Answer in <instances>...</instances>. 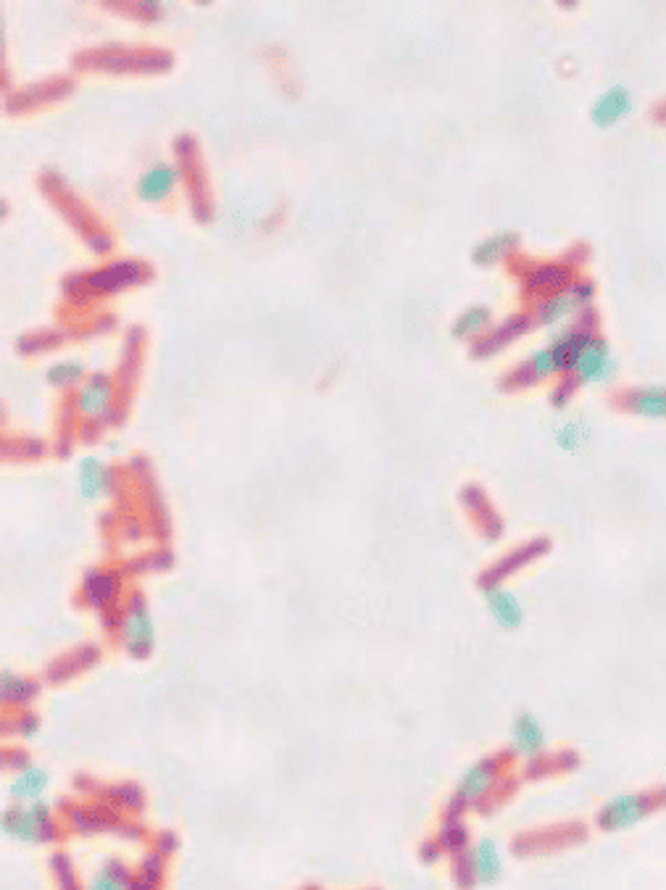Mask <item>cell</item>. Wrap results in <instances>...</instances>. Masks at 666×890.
<instances>
[{
	"mask_svg": "<svg viewBox=\"0 0 666 890\" xmlns=\"http://www.w3.org/2000/svg\"><path fill=\"white\" fill-rule=\"evenodd\" d=\"M72 63L82 72L104 74H166L175 69V56L164 48L134 45H100L76 54Z\"/></svg>",
	"mask_w": 666,
	"mask_h": 890,
	"instance_id": "6da1fadb",
	"label": "cell"
},
{
	"mask_svg": "<svg viewBox=\"0 0 666 890\" xmlns=\"http://www.w3.org/2000/svg\"><path fill=\"white\" fill-rule=\"evenodd\" d=\"M37 185H40V190L50 201V206L59 211L63 219L72 224L74 233L87 242L90 251H95L98 256L111 251V246H114L111 235L106 233L104 224H100L98 216L90 211L87 203L82 201V198L76 195L72 188H69V182L59 175V171L45 169L40 179H37Z\"/></svg>",
	"mask_w": 666,
	"mask_h": 890,
	"instance_id": "7a4b0ae2",
	"label": "cell"
},
{
	"mask_svg": "<svg viewBox=\"0 0 666 890\" xmlns=\"http://www.w3.org/2000/svg\"><path fill=\"white\" fill-rule=\"evenodd\" d=\"M662 811H666V785H649L608 798L595 811L593 824L606 835H617V832L638 828L645 819L662 815Z\"/></svg>",
	"mask_w": 666,
	"mask_h": 890,
	"instance_id": "3957f363",
	"label": "cell"
},
{
	"mask_svg": "<svg viewBox=\"0 0 666 890\" xmlns=\"http://www.w3.org/2000/svg\"><path fill=\"white\" fill-rule=\"evenodd\" d=\"M516 757L503 748V751L488 753V757H479L477 761H472L464 772H461L456 787H453L451 798L464 806L466 811L477 809L485 798L496 791V785L501 783L506 774L511 772Z\"/></svg>",
	"mask_w": 666,
	"mask_h": 890,
	"instance_id": "277c9868",
	"label": "cell"
},
{
	"mask_svg": "<svg viewBox=\"0 0 666 890\" xmlns=\"http://www.w3.org/2000/svg\"><path fill=\"white\" fill-rule=\"evenodd\" d=\"M175 156L179 175H182L185 188H188L190 211H193L198 224H209L214 219V195H211L206 164H203L201 145L190 132H182L175 138Z\"/></svg>",
	"mask_w": 666,
	"mask_h": 890,
	"instance_id": "5b68a950",
	"label": "cell"
},
{
	"mask_svg": "<svg viewBox=\"0 0 666 890\" xmlns=\"http://www.w3.org/2000/svg\"><path fill=\"white\" fill-rule=\"evenodd\" d=\"M587 838H591V828L585 822H578V819H569V822H556L546 824V828L519 832V835H514V841H511V854L519 856V859L559 854V851L580 846Z\"/></svg>",
	"mask_w": 666,
	"mask_h": 890,
	"instance_id": "8992f818",
	"label": "cell"
},
{
	"mask_svg": "<svg viewBox=\"0 0 666 890\" xmlns=\"http://www.w3.org/2000/svg\"><path fill=\"white\" fill-rule=\"evenodd\" d=\"M5 838L19 843H50L56 841L59 830L53 822V809L45 802L9 806L0 819Z\"/></svg>",
	"mask_w": 666,
	"mask_h": 890,
	"instance_id": "52a82bcc",
	"label": "cell"
},
{
	"mask_svg": "<svg viewBox=\"0 0 666 890\" xmlns=\"http://www.w3.org/2000/svg\"><path fill=\"white\" fill-rule=\"evenodd\" d=\"M550 550V541L548 537H533V541L522 543V546L511 548L509 554H503L501 559L492 561V565L485 569L483 574H479L477 585L485 591H490V588H501L506 580L514 578L516 572H522L524 567H530L533 561L543 559Z\"/></svg>",
	"mask_w": 666,
	"mask_h": 890,
	"instance_id": "ba28073f",
	"label": "cell"
},
{
	"mask_svg": "<svg viewBox=\"0 0 666 890\" xmlns=\"http://www.w3.org/2000/svg\"><path fill=\"white\" fill-rule=\"evenodd\" d=\"M153 277H156V272L145 261H114V264L85 274V283L93 296L95 293L108 296V293H119L127 290V287L151 283Z\"/></svg>",
	"mask_w": 666,
	"mask_h": 890,
	"instance_id": "9c48e42d",
	"label": "cell"
},
{
	"mask_svg": "<svg viewBox=\"0 0 666 890\" xmlns=\"http://www.w3.org/2000/svg\"><path fill=\"white\" fill-rule=\"evenodd\" d=\"M74 80L72 76H48V80L35 82V85H27L16 93H11L5 98V111L9 114H27L37 111V108H45L50 104H59V100L69 98L74 93Z\"/></svg>",
	"mask_w": 666,
	"mask_h": 890,
	"instance_id": "30bf717a",
	"label": "cell"
},
{
	"mask_svg": "<svg viewBox=\"0 0 666 890\" xmlns=\"http://www.w3.org/2000/svg\"><path fill=\"white\" fill-rule=\"evenodd\" d=\"M121 638H124L127 651L134 658H148L153 645H156V630H153V619L148 606H145L143 595H130L127 601L124 619H121Z\"/></svg>",
	"mask_w": 666,
	"mask_h": 890,
	"instance_id": "8fae6325",
	"label": "cell"
},
{
	"mask_svg": "<svg viewBox=\"0 0 666 890\" xmlns=\"http://www.w3.org/2000/svg\"><path fill=\"white\" fill-rule=\"evenodd\" d=\"M461 506L466 509V514H469V520L474 522V527H477V533L485 537V541H498V537L503 535V520L501 514L496 511V506L488 498V493H485L479 485H466L464 490H461Z\"/></svg>",
	"mask_w": 666,
	"mask_h": 890,
	"instance_id": "7c38bea8",
	"label": "cell"
},
{
	"mask_svg": "<svg viewBox=\"0 0 666 890\" xmlns=\"http://www.w3.org/2000/svg\"><path fill=\"white\" fill-rule=\"evenodd\" d=\"M548 735H546V727L537 722L535 714L530 712H522L514 720V725H511V743H509V751L514 753L516 759H535L540 757V753L548 751Z\"/></svg>",
	"mask_w": 666,
	"mask_h": 890,
	"instance_id": "4fadbf2b",
	"label": "cell"
},
{
	"mask_svg": "<svg viewBox=\"0 0 666 890\" xmlns=\"http://www.w3.org/2000/svg\"><path fill=\"white\" fill-rule=\"evenodd\" d=\"M143 351H145V330L143 327H130L124 337V348H121L119 371H117V390H119L121 401H127L132 395L134 382H138V377H140Z\"/></svg>",
	"mask_w": 666,
	"mask_h": 890,
	"instance_id": "5bb4252c",
	"label": "cell"
},
{
	"mask_svg": "<svg viewBox=\"0 0 666 890\" xmlns=\"http://www.w3.org/2000/svg\"><path fill=\"white\" fill-rule=\"evenodd\" d=\"M580 767V753L574 748H561V751H546L540 757L524 761L522 780L537 783V780L559 778V774H569Z\"/></svg>",
	"mask_w": 666,
	"mask_h": 890,
	"instance_id": "9a60e30c",
	"label": "cell"
},
{
	"mask_svg": "<svg viewBox=\"0 0 666 890\" xmlns=\"http://www.w3.org/2000/svg\"><path fill=\"white\" fill-rule=\"evenodd\" d=\"M617 408L627 414L643 416V419H666V388H632L627 393L617 395Z\"/></svg>",
	"mask_w": 666,
	"mask_h": 890,
	"instance_id": "2e32d148",
	"label": "cell"
},
{
	"mask_svg": "<svg viewBox=\"0 0 666 890\" xmlns=\"http://www.w3.org/2000/svg\"><path fill=\"white\" fill-rule=\"evenodd\" d=\"M485 606H488L492 622L503 627V630H519L524 622L522 601H519L511 591H506L503 585L485 591Z\"/></svg>",
	"mask_w": 666,
	"mask_h": 890,
	"instance_id": "e0dca14e",
	"label": "cell"
},
{
	"mask_svg": "<svg viewBox=\"0 0 666 890\" xmlns=\"http://www.w3.org/2000/svg\"><path fill=\"white\" fill-rule=\"evenodd\" d=\"M472 862H474V875H477L479 886H496L503 875V859H501V849L492 838H479L472 846Z\"/></svg>",
	"mask_w": 666,
	"mask_h": 890,
	"instance_id": "ac0fdd59",
	"label": "cell"
},
{
	"mask_svg": "<svg viewBox=\"0 0 666 890\" xmlns=\"http://www.w3.org/2000/svg\"><path fill=\"white\" fill-rule=\"evenodd\" d=\"M114 403V385L108 375H93L82 385L80 399H76V408L85 416H106L111 412Z\"/></svg>",
	"mask_w": 666,
	"mask_h": 890,
	"instance_id": "d6986e66",
	"label": "cell"
},
{
	"mask_svg": "<svg viewBox=\"0 0 666 890\" xmlns=\"http://www.w3.org/2000/svg\"><path fill=\"white\" fill-rule=\"evenodd\" d=\"M530 330V317L527 313H519V317H511L506 319V322L498 327V330H492L490 335H485L483 341L472 348V356L477 358H488L492 354H498V351L506 348L509 343H514L522 332Z\"/></svg>",
	"mask_w": 666,
	"mask_h": 890,
	"instance_id": "ffe728a7",
	"label": "cell"
},
{
	"mask_svg": "<svg viewBox=\"0 0 666 890\" xmlns=\"http://www.w3.org/2000/svg\"><path fill=\"white\" fill-rule=\"evenodd\" d=\"M578 380L582 382H604L611 377L614 371V361L611 356H608V348L604 341H591L585 351H582V356L578 358Z\"/></svg>",
	"mask_w": 666,
	"mask_h": 890,
	"instance_id": "44dd1931",
	"label": "cell"
},
{
	"mask_svg": "<svg viewBox=\"0 0 666 890\" xmlns=\"http://www.w3.org/2000/svg\"><path fill=\"white\" fill-rule=\"evenodd\" d=\"M630 108H632L630 90L617 85V87L606 90V93L600 95L598 100H595L591 117L598 127H611V124H617V121L622 117H627V114H630Z\"/></svg>",
	"mask_w": 666,
	"mask_h": 890,
	"instance_id": "7402d4cb",
	"label": "cell"
},
{
	"mask_svg": "<svg viewBox=\"0 0 666 890\" xmlns=\"http://www.w3.org/2000/svg\"><path fill=\"white\" fill-rule=\"evenodd\" d=\"M117 591L119 574L104 572V569H93V572H87L85 582H82V595H85V601L95 608V612H104V608L117 598Z\"/></svg>",
	"mask_w": 666,
	"mask_h": 890,
	"instance_id": "603a6c76",
	"label": "cell"
},
{
	"mask_svg": "<svg viewBox=\"0 0 666 890\" xmlns=\"http://www.w3.org/2000/svg\"><path fill=\"white\" fill-rule=\"evenodd\" d=\"M175 179H177V171L171 169V166H153L143 175L138 185V195L143 198V201L148 203H158V201H166V198L171 195V190H175Z\"/></svg>",
	"mask_w": 666,
	"mask_h": 890,
	"instance_id": "cb8c5ba5",
	"label": "cell"
},
{
	"mask_svg": "<svg viewBox=\"0 0 666 890\" xmlns=\"http://www.w3.org/2000/svg\"><path fill=\"white\" fill-rule=\"evenodd\" d=\"M45 791H48V772L40 770V767H27V770L19 772L14 783L9 785V796L19 804L40 802Z\"/></svg>",
	"mask_w": 666,
	"mask_h": 890,
	"instance_id": "d4e9b609",
	"label": "cell"
},
{
	"mask_svg": "<svg viewBox=\"0 0 666 890\" xmlns=\"http://www.w3.org/2000/svg\"><path fill=\"white\" fill-rule=\"evenodd\" d=\"M114 475L108 466L100 464L98 459H85L80 464V490L87 501L100 498L106 490H111Z\"/></svg>",
	"mask_w": 666,
	"mask_h": 890,
	"instance_id": "484cf974",
	"label": "cell"
},
{
	"mask_svg": "<svg viewBox=\"0 0 666 890\" xmlns=\"http://www.w3.org/2000/svg\"><path fill=\"white\" fill-rule=\"evenodd\" d=\"M435 838H438V843L443 846L445 856L451 859V856L456 854H464V851L472 849V835H469V828H466L464 819H440V828L435 832Z\"/></svg>",
	"mask_w": 666,
	"mask_h": 890,
	"instance_id": "4316f807",
	"label": "cell"
},
{
	"mask_svg": "<svg viewBox=\"0 0 666 890\" xmlns=\"http://www.w3.org/2000/svg\"><path fill=\"white\" fill-rule=\"evenodd\" d=\"M591 332L587 330H578V332H569L567 337H561L559 343L554 345V358H556V369L561 371H572L578 367V358L582 356V351L591 345Z\"/></svg>",
	"mask_w": 666,
	"mask_h": 890,
	"instance_id": "83f0119b",
	"label": "cell"
},
{
	"mask_svg": "<svg viewBox=\"0 0 666 890\" xmlns=\"http://www.w3.org/2000/svg\"><path fill=\"white\" fill-rule=\"evenodd\" d=\"M132 880L134 877L124 862L108 859L104 867H100V873L90 877L87 890H130Z\"/></svg>",
	"mask_w": 666,
	"mask_h": 890,
	"instance_id": "f1b7e54d",
	"label": "cell"
},
{
	"mask_svg": "<svg viewBox=\"0 0 666 890\" xmlns=\"http://www.w3.org/2000/svg\"><path fill=\"white\" fill-rule=\"evenodd\" d=\"M104 9L114 11V14L130 16L134 22H156L162 16V5L153 0H104Z\"/></svg>",
	"mask_w": 666,
	"mask_h": 890,
	"instance_id": "f546056e",
	"label": "cell"
},
{
	"mask_svg": "<svg viewBox=\"0 0 666 890\" xmlns=\"http://www.w3.org/2000/svg\"><path fill=\"white\" fill-rule=\"evenodd\" d=\"M580 306V298L574 296L572 290L569 293H561V296H550L548 300H543L540 306H537V319H540L543 324H554L559 322V319L569 317L574 309Z\"/></svg>",
	"mask_w": 666,
	"mask_h": 890,
	"instance_id": "4dcf8cb0",
	"label": "cell"
},
{
	"mask_svg": "<svg viewBox=\"0 0 666 890\" xmlns=\"http://www.w3.org/2000/svg\"><path fill=\"white\" fill-rule=\"evenodd\" d=\"M0 690H3L5 703H29L37 696V685L14 675L11 669H3L0 675Z\"/></svg>",
	"mask_w": 666,
	"mask_h": 890,
	"instance_id": "1f68e13d",
	"label": "cell"
},
{
	"mask_svg": "<svg viewBox=\"0 0 666 890\" xmlns=\"http://www.w3.org/2000/svg\"><path fill=\"white\" fill-rule=\"evenodd\" d=\"M519 246V235H496V238H488L483 246L474 248V261L477 264H492V261L503 259L511 248Z\"/></svg>",
	"mask_w": 666,
	"mask_h": 890,
	"instance_id": "d6a6232c",
	"label": "cell"
},
{
	"mask_svg": "<svg viewBox=\"0 0 666 890\" xmlns=\"http://www.w3.org/2000/svg\"><path fill=\"white\" fill-rule=\"evenodd\" d=\"M63 332L61 330H40V332H32V335H24L22 341H19V354L22 356H32V354H43V351H50V348H59L63 343Z\"/></svg>",
	"mask_w": 666,
	"mask_h": 890,
	"instance_id": "836d02e7",
	"label": "cell"
},
{
	"mask_svg": "<svg viewBox=\"0 0 666 890\" xmlns=\"http://www.w3.org/2000/svg\"><path fill=\"white\" fill-rule=\"evenodd\" d=\"M451 880L456 890H474L479 886L477 875H474V862H472V849L464 851V854L451 856Z\"/></svg>",
	"mask_w": 666,
	"mask_h": 890,
	"instance_id": "e575fe53",
	"label": "cell"
},
{
	"mask_svg": "<svg viewBox=\"0 0 666 890\" xmlns=\"http://www.w3.org/2000/svg\"><path fill=\"white\" fill-rule=\"evenodd\" d=\"M569 280V272L563 266H540L530 277V290H559Z\"/></svg>",
	"mask_w": 666,
	"mask_h": 890,
	"instance_id": "d590c367",
	"label": "cell"
},
{
	"mask_svg": "<svg viewBox=\"0 0 666 890\" xmlns=\"http://www.w3.org/2000/svg\"><path fill=\"white\" fill-rule=\"evenodd\" d=\"M490 322V309L488 306H474V309L464 311L461 317L456 319V324H453V335L456 337H466V335H474L477 330H483L485 324Z\"/></svg>",
	"mask_w": 666,
	"mask_h": 890,
	"instance_id": "8d00e7d4",
	"label": "cell"
},
{
	"mask_svg": "<svg viewBox=\"0 0 666 890\" xmlns=\"http://www.w3.org/2000/svg\"><path fill=\"white\" fill-rule=\"evenodd\" d=\"M50 869H53L56 886H59V890H82L80 882H76L74 867H72V862H69L67 854L50 856Z\"/></svg>",
	"mask_w": 666,
	"mask_h": 890,
	"instance_id": "74e56055",
	"label": "cell"
},
{
	"mask_svg": "<svg viewBox=\"0 0 666 890\" xmlns=\"http://www.w3.org/2000/svg\"><path fill=\"white\" fill-rule=\"evenodd\" d=\"M82 380V364L63 361L48 369V382L56 388H72Z\"/></svg>",
	"mask_w": 666,
	"mask_h": 890,
	"instance_id": "f35d334b",
	"label": "cell"
},
{
	"mask_svg": "<svg viewBox=\"0 0 666 890\" xmlns=\"http://www.w3.org/2000/svg\"><path fill=\"white\" fill-rule=\"evenodd\" d=\"M164 854H158V851H151V854H145V859L140 862V877L143 880L153 882V886H162L164 880Z\"/></svg>",
	"mask_w": 666,
	"mask_h": 890,
	"instance_id": "ab89813d",
	"label": "cell"
},
{
	"mask_svg": "<svg viewBox=\"0 0 666 890\" xmlns=\"http://www.w3.org/2000/svg\"><path fill=\"white\" fill-rule=\"evenodd\" d=\"M556 443H559L563 451H578V448L585 443V430H582V425H578V422L563 425L561 430L556 432Z\"/></svg>",
	"mask_w": 666,
	"mask_h": 890,
	"instance_id": "60d3db41",
	"label": "cell"
},
{
	"mask_svg": "<svg viewBox=\"0 0 666 890\" xmlns=\"http://www.w3.org/2000/svg\"><path fill=\"white\" fill-rule=\"evenodd\" d=\"M530 369H533V375L537 380H543V377L554 375L556 371V358H554V351L546 348V351H537V354L530 358Z\"/></svg>",
	"mask_w": 666,
	"mask_h": 890,
	"instance_id": "b9f144b4",
	"label": "cell"
},
{
	"mask_svg": "<svg viewBox=\"0 0 666 890\" xmlns=\"http://www.w3.org/2000/svg\"><path fill=\"white\" fill-rule=\"evenodd\" d=\"M114 796L124 809H140L143 806V791L138 785H119L114 787Z\"/></svg>",
	"mask_w": 666,
	"mask_h": 890,
	"instance_id": "7bdbcfd3",
	"label": "cell"
},
{
	"mask_svg": "<svg viewBox=\"0 0 666 890\" xmlns=\"http://www.w3.org/2000/svg\"><path fill=\"white\" fill-rule=\"evenodd\" d=\"M445 856V851H443V846H440L438 843V838H427V841H421V846H419V859L425 862V864H438L440 859H443Z\"/></svg>",
	"mask_w": 666,
	"mask_h": 890,
	"instance_id": "ee69618b",
	"label": "cell"
},
{
	"mask_svg": "<svg viewBox=\"0 0 666 890\" xmlns=\"http://www.w3.org/2000/svg\"><path fill=\"white\" fill-rule=\"evenodd\" d=\"M574 390H578V380H563L559 388L554 390V395H550V401H554V406L556 408H561L563 403H567L569 399H572V393Z\"/></svg>",
	"mask_w": 666,
	"mask_h": 890,
	"instance_id": "f6af8a7d",
	"label": "cell"
},
{
	"mask_svg": "<svg viewBox=\"0 0 666 890\" xmlns=\"http://www.w3.org/2000/svg\"><path fill=\"white\" fill-rule=\"evenodd\" d=\"M177 846H179V841H177V835L175 832H162V835L156 838V851L158 854H164V856H171L177 851Z\"/></svg>",
	"mask_w": 666,
	"mask_h": 890,
	"instance_id": "bcb514c9",
	"label": "cell"
},
{
	"mask_svg": "<svg viewBox=\"0 0 666 890\" xmlns=\"http://www.w3.org/2000/svg\"><path fill=\"white\" fill-rule=\"evenodd\" d=\"M19 733H22V738H32V735L37 733V720H35V714L24 716L22 725H19Z\"/></svg>",
	"mask_w": 666,
	"mask_h": 890,
	"instance_id": "7dc6e473",
	"label": "cell"
},
{
	"mask_svg": "<svg viewBox=\"0 0 666 890\" xmlns=\"http://www.w3.org/2000/svg\"><path fill=\"white\" fill-rule=\"evenodd\" d=\"M130 890H158V886H153V882H148V880H143V877H134L132 880V886H130Z\"/></svg>",
	"mask_w": 666,
	"mask_h": 890,
	"instance_id": "c3c4849f",
	"label": "cell"
}]
</instances>
